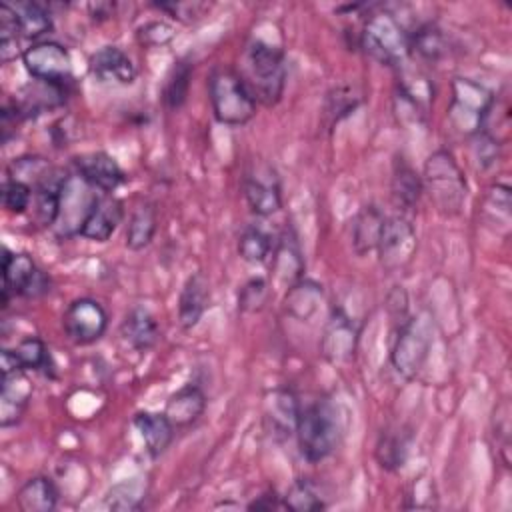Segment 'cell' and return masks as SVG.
I'll use <instances>...</instances> for the list:
<instances>
[{
	"mask_svg": "<svg viewBox=\"0 0 512 512\" xmlns=\"http://www.w3.org/2000/svg\"><path fill=\"white\" fill-rule=\"evenodd\" d=\"M236 72L258 104L274 106L280 102L288 74L282 48L262 38H252L244 46Z\"/></svg>",
	"mask_w": 512,
	"mask_h": 512,
	"instance_id": "6da1fadb",
	"label": "cell"
},
{
	"mask_svg": "<svg viewBox=\"0 0 512 512\" xmlns=\"http://www.w3.org/2000/svg\"><path fill=\"white\" fill-rule=\"evenodd\" d=\"M294 436L298 452L306 462L318 464L328 458L340 444L342 436L336 404L328 398H316L300 406Z\"/></svg>",
	"mask_w": 512,
	"mask_h": 512,
	"instance_id": "7a4b0ae2",
	"label": "cell"
},
{
	"mask_svg": "<svg viewBox=\"0 0 512 512\" xmlns=\"http://www.w3.org/2000/svg\"><path fill=\"white\" fill-rule=\"evenodd\" d=\"M422 186L428 192L436 210L444 216H454L462 210L468 194L466 178L452 152L440 148L424 162Z\"/></svg>",
	"mask_w": 512,
	"mask_h": 512,
	"instance_id": "3957f363",
	"label": "cell"
},
{
	"mask_svg": "<svg viewBox=\"0 0 512 512\" xmlns=\"http://www.w3.org/2000/svg\"><path fill=\"white\" fill-rule=\"evenodd\" d=\"M208 100L214 118L226 126H244L256 116L258 102L236 70L216 66L208 76Z\"/></svg>",
	"mask_w": 512,
	"mask_h": 512,
	"instance_id": "277c9868",
	"label": "cell"
},
{
	"mask_svg": "<svg viewBox=\"0 0 512 512\" xmlns=\"http://www.w3.org/2000/svg\"><path fill=\"white\" fill-rule=\"evenodd\" d=\"M358 46L390 68H400L410 56L408 32L390 12H374L366 18L362 32H358Z\"/></svg>",
	"mask_w": 512,
	"mask_h": 512,
	"instance_id": "5b68a950",
	"label": "cell"
},
{
	"mask_svg": "<svg viewBox=\"0 0 512 512\" xmlns=\"http://www.w3.org/2000/svg\"><path fill=\"white\" fill-rule=\"evenodd\" d=\"M434 340V324L426 314L408 316L396 332L390 362L398 376L412 380L424 366Z\"/></svg>",
	"mask_w": 512,
	"mask_h": 512,
	"instance_id": "8992f818",
	"label": "cell"
},
{
	"mask_svg": "<svg viewBox=\"0 0 512 512\" xmlns=\"http://www.w3.org/2000/svg\"><path fill=\"white\" fill-rule=\"evenodd\" d=\"M496 96L484 84L470 78L452 80V100L448 104V122L460 134L472 138L486 126Z\"/></svg>",
	"mask_w": 512,
	"mask_h": 512,
	"instance_id": "52a82bcc",
	"label": "cell"
},
{
	"mask_svg": "<svg viewBox=\"0 0 512 512\" xmlns=\"http://www.w3.org/2000/svg\"><path fill=\"white\" fill-rule=\"evenodd\" d=\"M50 276L36 266L30 254L10 252L4 248L2 256V308H8L10 298L36 300L50 292Z\"/></svg>",
	"mask_w": 512,
	"mask_h": 512,
	"instance_id": "ba28073f",
	"label": "cell"
},
{
	"mask_svg": "<svg viewBox=\"0 0 512 512\" xmlns=\"http://www.w3.org/2000/svg\"><path fill=\"white\" fill-rule=\"evenodd\" d=\"M22 64L34 80L70 86L74 76L72 56L66 46L54 40L32 42L22 54Z\"/></svg>",
	"mask_w": 512,
	"mask_h": 512,
	"instance_id": "9c48e42d",
	"label": "cell"
},
{
	"mask_svg": "<svg viewBox=\"0 0 512 512\" xmlns=\"http://www.w3.org/2000/svg\"><path fill=\"white\" fill-rule=\"evenodd\" d=\"M62 330L66 338L76 346L94 344L108 330V312L94 298H76L62 314Z\"/></svg>",
	"mask_w": 512,
	"mask_h": 512,
	"instance_id": "30bf717a",
	"label": "cell"
},
{
	"mask_svg": "<svg viewBox=\"0 0 512 512\" xmlns=\"http://www.w3.org/2000/svg\"><path fill=\"white\" fill-rule=\"evenodd\" d=\"M244 200L252 214L266 218L282 208V186L274 166L266 162H254L242 180Z\"/></svg>",
	"mask_w": 512,
	"mask_h": 512,
	"instance_id": "8fae6325",
	"label": "cell"
},
{
	"mask_svg": "<svg viewBox=\"0 0 512 512\" xmlns=\"http://www.w3.org/2000/svg\"><path fill=\"white\" fill-rule=\"evenodd\" d=\"M98 190H94L90 184H86L78 174H70L64 182L62 196H60V210L56 218V234L70 238L80 236V228L98 198Z\"/></svg>",
	"mask_w": 512,
	"mask_h": 512,
	"instance_id": "7c38bea8",
	"label": "cell"
},
{
	"mask_svg": "<svg viewBox=\"0 0 512 512\" xmlns=\"http://www.w3.org/2000/svg\"><path fill=\"white\" fill-rule=\"evenodd\" d=\"M360 330L354 320L342 310L334 308L324 324L320 336V352L330 364H346L354 358Z\"/></svg>",
	"mask_w": 512,
	"mask_h": 512,
	"instance_id": "4fadbf2b",
	"label": "cell"
},
{
	"mask_svg": "<svg viewBox=\"0 0 512 512\" xmlns=\"http://www.w3.org/2000/svg\"><path fill=\"white\" fill-rule=\"evenodd\" d=\"M376 250L380 264L386 270L402 268L416 250L414 226L402 216H386Z\"/></svg>",
	"mask_w": 512,
	"mask_h": 512,
	"instance_id": "5bb4252c",
	"label": "cell"
},
{
	"mask_svg": "<svg viewBox=\"0 0 512 512\" xmlns=\"http://www.w3.org/2000/svg\"><path fill=\"white\" fill-rule=\"evenodd\" d=\"M74 174L102 194H112L126 182V172L108 152H84L72 158Z\"/></svg>",
	"mask_w": 512,
	"mask_h": 512,
	"instance_id": "9a60e30c",
	"label": "cell"
},
{
	"mask_svg": "<svg viewBox=\"0 0 512 512\" xmlns=\"http://www.w3.org/2000/svg\"><path fill=\"white\" fill-rule=\"evenodd\" d=\"M124 218V204L112 194H98L82 228L80 236L92 242H106L112 238Z\"/></svg>",
	"mask_w": 512,
	"mask_h": 512,
	"instance_id": "2e32d148",
	"label": "cell"
},
{
	"mask_svg": "<svg viewBox=\"0 0 512 512\" xmlns=\"http://www.w3.org/2000/svg\"><path fill=\"white\" fill-rule=\"evenodd\" d=\"M90 74L102 84L128 86L136 80L132 58L118 46H102L88 58Z\"/></svg>",
	"mask_w": 512,
	"mask_h": 512,
	"instance_id": "e0dca14e",
	"label": "cell"
},
{
	"mask_svg": "<svg viewBox=\"0 0 512 512\" xmlns=\"http://www.w3.org/2000/svg\"><path fill=\"white\" fill-rule=\"evenodd\" d=\"M32 398V384L26 376V370H16L2 374L0 388V426L10 428L16 426Z\"/></svg>",
	"mask_w": 512,
	"mask_h": 512,
	"instance_id": "ac0fdd59",
	"label": "cell"
},
{
	"mask_svg": "<svg viewBox=\"0 0 512 512\" xmlns=\"http://www.w3.org/2000/svg\"><path fill=\"white\" fill-rule=\"evenodd\" d=\"M210 306V282L208 276L198 270L192 272L178 294V322L184 330L194 328Z\"/></svg>",
	"mask_w": 512,
	"mask_h": 512,
	"instance_id": "d6986e66",
	"label": "cell"
},
{
	"mask_svg": "<svg viewBox=\"0 0 512 512\" xmlns=\"http://www.w3.org/2000/svg\"><path fill=\"white\" fill-rule=\"evenodd\" d=\"M206 404H208V400H206L204 390L198 384L188 382L168 396L164 414L174 424V428L180 430V428H188L194 422H198L206 410Z\"/></svg>",
	"mask_w": 512,
	"mask_h": 512,
	"instance_id": "ffe728a7",
	"label": "cell"
},
{
	"mask_svg": "<svg viewBox=\"0 0 512 512\" xmlns=\"http://www.w3.org/2000/svg\"><path fill=\"white\" fill-rule=\"evenodd\" d=\"M132 424L138 430L150 458H160L170 448L176 434L174 424L168 420L164 412H136Z\"/></svg>",
	"mask_w": 512,
	"mask_h": 512,
	"instance_id": "44dd1931",
	"label": "cell"
},
{
	"mask_svg": "<svg viewBox=\"0 0 512 512\" xmlns=\"http://www.w3.org/2000/svg\"><path fill=\"white\" fill-rule=\"evenodd\" d=\"M68 174L52 168L32 190V208H34V220L44 228H54L58 210H60V196Z\"/></svg>",
	"mask_w": 512,
	"mask_h": 512,
	"instance_id": "7402d4cb",
	"label": "cell"
},
{
	"mask_svg": "<svg viewBox=\"0 0 512 512\" xmlns=\"http://www.w3.org/2000/svg\"><path fill=\"white\" fill-rule=\"evenodd\" d=\"M120 336L136 352H148L160 340V326L150 310L134 306L126 312L120 324Z\"/></svg>",
	"mask_w": 512,
	"mask_h": 512,
	"instance_id": "603a6c76",
	"label": "cell"
},
{
	"mask_svg": "<svg viewBox=\"0 0 512 512\" xmlns=\"http://www.w3.org/2000/svg\"><path fill=\"white\" fill-rule=\"evenodd\" d=\"M324 300V288L308 278H300L286 288L284 310L288 316L300 322H308L320 308Z\"/></svg>",
	"mask_w": 512,
	"mask_h": 512,
	"instance_id": "cb8c5ba5",
	"label": "cell"
},
{
	"mask_svg": "<svg viewBox=\"0 0 512 512\" xmlns=\"http://www.w3.org/2000/svg\"><path fill=\"white\" fill-rule=\"evenodd\" d=\"M60 492L50 476H32L16 492L20 512H52L58 506Z\"/></svg>",
	"mask_w": 512,
	"mask_h": 512,
	"instance_id": "d4e9b609",
	"label": "cell"
},
{
	"mask_svg": "<svg viewBox=\"0 0 512 512\" xmlns=\"http://www.w3.org/2000/svg\"><path fill=\"white\" fill-rule=\"evenodd\" d=\"M68 96V86L64 84H52V82H42V80H32L22 90V98L16 100L24 118L42 114L44 110L58 108L66 102Z\"/></svg>",
	"mask_w": 512,
	"mask_h": 512,
	"instance_id": "484cf974",
	"label": "cell"
},
{
	"mask_svg": "<svg viewBox=\"0 0 512 512\" xmlns=\"http://www.w3.org/2000/svg\"><path fill=\"white\" fill-rule=\"evenodd\" d=\"M384 220L386 216L376 204H366L360 208L352 222V248L358 256L376 250Z\"/></svg>",
	"mask_w": 512,
	"mask_h": 512,
	"instance_id": "4316f807",
	"label": "cell"
},
{
	"mask_svg": "<svg viewBox=\"0 0 512 512\" xmlns=\"http://www.w3.org/2000/svg\"><path fill=\"white\" fill-rule=\"evenodd\" d=\"M390 190L394 204L402 210H412L418 204L420 194L424 192L422 176L406 162L404 156H398L394 160Z\"/></svg>",
	"mask_w": 512,
	"mask_h": 512,
	"instance_id": "83f0119b",
	"label": "cell"
},
{
	"mask_svg": "<svg viewBox=\"0 0 512 512\" xmlns=\"http://www.w3.org/2000/svg\"><path fill=\"white\" fill-rule=\"evenodd\" d=\"M274 258V272L280 280H286L288 286L302 278L304 272V258L298 246V238L292 230H286L280 240L274 244L272 250Z\"/></svg>",
	"mask_w": 512,
	"mask_h": 512,
	"instance_id": "f1b7e54d",
	"label": "cell"
},
{
	"mask_svg": "<svg viewBox=\"0 0 512 512\" xmlns=\"http://www.w3.org/2000/svg\"><path fill=\"white\" fill-rule=\"evenodd\" d=\"M158 230V210L152 202H144L134 208L128 226H126V248L132 252H140L150 246Z\"/></svg>",
	"mask_w": 512,
	"mask_h": 512,
	"instance_id": "f546056e",
	"label": "cell"
},
{
	"mask_svg": "<svg viewBox=\"0 0 512 512\" xmlns=\"http://www.w3.org/2000/svg\"><path fill=\"white\" fill-rule=\"evenodd\" d=\"M192 72H194V64L188 58H180L172 64V68L168 70L164 84H162V104L166 110L176 112L180 110L186 100H188V92H190V82H192Z\"/></svg>",
	"mask_w": 512,
	"mask_h": 512,
	"instance_id": "4dcf8cb0",
	"label": "cell"
},
{
	"mask_svg": "<svg viewBox=\"0 0 512 512\" xmlns=\"http://www.w3.org/2000/svg\"><path fill=\"white\" fill-rule=\"evenodd\" d=\"M300 406L302 404L298 402V398L292 390L280 388V390L272 392V396L268 400L266 420L272 422L274 434H282V436H292L294 434V426H296Z\"/></svg>",
	"mask_w": 512,
	"mask_h": 512,
	"instance_id": "1f68e13d",
	"label": "cell"
},
{
	"mask_svg": "<svg viewBox=\"0 0 512 512\" xmlns=\"http://www.w3.org/2000/svg\"><path fill=\"white\" fill-rule=\"evenodd\" d=\"M408 448H410V434L402 432L400 428H386L380 432L376 446H374V456L376 462L380 464V468L394 472L398 470L408 456Z\"/></svg>",
	"mask_w": 512,
	"mask_h": 512,
	"instance_id": "d6a6232c",
	"label": "cell"
},
{
	"mask_svg": "<svg viewBox=\"0 0 512 512\" xmlns=\"http://www.w3.org/2000/svg\"><path fill=\"white\" fill-rule=\"evenodd\" d=\"M14 10H16L18 28H20L22 38L40 42V38L54 28L50 10L40 2H34V0L16 2Z\"/></svg>",
	"mask_w": 512,
	"mask_h": 512,
	"instance_id": "836d02e7",
	"label": "cell"
},
{
	"mask_svg": "<svg viewBox=\"0 0 512 512\" xmlns=\"http://www.w3.org/2000/svg\"><path fill=\"white\" fill-rule=\"evenodd\" d=\"M408 42H410V54L414 52L428 62H436L448 52L446 36L434 22H424L416 26L412 32H408Z\"/></svg>",
	"mask_w": 512,
	"mask_h": 512,
	"instance_id": "e575fe53",
	"label": "cell"
},
{
	"mask_svg": "<svg viewBox=\"0 0 512 512\" xmlns=\"http://www.w3.org/2000/svg\"><path fill=\"white\" fill-rule=\"evenodd\" d=\"M282 506L292 512H318L326 508V502L320 488L310 478H298L282 496Z\"/></svg>",
	"mask_w": 512,
	"mask_h": 512,
	"instance_id": "d590c367",
	"label": "cell"
},
{
	"mask_svg": "<svg viewBox=\"0 0 512 512\" xmlns=\"http://www.w3.org/2000/svg\"><path fill=\"white\" fill-rule=\"evenodd\" d=\"M18 366L22 370H34V372H46L52 368V358L46 342L40 336H26L12 348Z\"/></svg>",
	"mask_w": 512,
	"mask_h": 512,
	"instance_id": "8d00e7d4",
	"label": "cell"
},
{
	"mask_svg": "<svg viewBox=\"0 0 512 512\" xmlns=\"http://www.w3.org/2000/svg\"><path fill=\"white\" fill-rule=\"evenodd\" d=\"M274 242L268 232L258 226H248L238 238V254L248 264H262L272 256Z\"/></svg>",
	"mask_w": 512,
	"mask_h": 512,
	"instance_id": "74e56055",
	"label": "cell"
},
{
	"mask_svg": "<svg viewBox=\"0 0 512 512\" xmlns=\"http://www.w3.org/2000/svg\"><path fill=\"white\" fill-rule=\"evenodd\" d=\"M18 18L12 4H0V62L6 64L18 56Z\"/></svg>",
	"mask_w": 512,
	"mask_h": 512,
	"instance_id": "f35d334b",
	"label": "cell"
},
{
	"mask_svg": "<svg viewBox=\"0 0 512 512\" xmlns=\"http://www.w3.org/2000/svg\"><path fill=\"white\" fill-rule=\"evenodd\" d=\"M50 164L46 158L42 156H20V158H14L8 166V178H14V180H20V182H26L28 186H36L48 172H50Z\"/></svg>",
	"mask_w": 512,
	"mask_h": 512,
	"instance_id": "ab89813d",
	"label": "cell"
},
{
	"mask_svg": "<svg viewBox=\"0 0 512 512\" xmlns=\"http://www.w3.org/2000/svg\"><path fill=\"white\" fill-rule=\"evenodd\" d=\"M34 198V190L32 186H28L26 182L14 180V178H6L2 184V206L6 208V212L10 214H24Z\"/></svg>",
	"mask_w": 512,
	"mask_h": 512,
	"instance_id": "60d3db41",
	"label": "cell"
},
{
	"mask_svg": "<svg viewBox=\"0 0 512 512\" xmlns=\"http://www.w3.org/2000/svg\"><path fill=\"white\" fill-rule=\"evenodd\" d=\"M144 488L136 482H122V484H116L106 500H104V506L110 508V510H136L140 508V504L144 502Z\"/></svg>",
	"mask_w": 512,
	"mask_h": 512,
	"instance_id": "b9f144b4",
	"label": "cell"
},
{
	"mask_svg": "<svg viewBox=\"0 0 512 512\" xmlns=\"http://www.w3.org/2000/svg\"><path fill=\"white\" fill-rule=\"evenodd\" d=\"M266 300H268V284L260 276L246 280L238 290V308L242 312H260Z\"/></svg>",
	"mask_w": 512,
	"mask_h": 512,
	"instance_id": "7bdbcfd3",
	"label": "cell"
},
{
	"mask_svg": "<svg viewBox=\"0 0 512 512\" xmlns=\"http://www.w3.org/2000/svg\"><path fill=\"white\" fill-rule=\"evenodd\" d=\"M360 104V96L354 94L352 88H334L326 98V114L332 116V122L348 116Z\"/></svg>",
	"mask_w": 512,
	"mask_h": 512,
	"instance_id": "ee69618b",
	"label": "cell"
},
{
	"mask_svg": "<svg viewBox=\"0 0 512 512\" xmlns=\"http://www.w3.org/2000/svg\"><path fill=\"white\" fill-rule=\"evenodd\" d=\"M136 38L146 48L164 46L174 38V28L164 20H152V22H146L144 26L138 28Z\"/></svg>",
	"mask_w": 512,
	"mask_h": 512,
	"instance_id": "f6af8a7d",
	"label": "cell"
},
{
	"mask_svg": "<svg viewBox=\"0 0 512 512\" xmlns=\"http://www.w3.org/2000/svg\"><path fill=\"white\" fill-rule=\"evenodd\" d=\"M470 140H472L474 158L480 162V168L492 166L498 158V152H500V140L494 134L486 132V130L476 132Z\"/></svg>",
	"mask_w": 512,
	"mask_h": 512,
	"instance_id": "bcb514c9",
	"label": "cell"
},
{
	"mask_svg": "<svg viewBox=\"0 0 512 512\" xmlns=\"http://www.w3.org/2000/svg\"><path fill=\"white\" fill-rule=\"evenodd\" d=\"M154 8H158L160 12H166L170 18L178 22L190 24L202 18L210 6L204 2H160V4H154Z\"/></svg>",
	"mask_w": 512,
	"mask_h": 512,
	"instance_id": "7dc6e473",
	"label": "cell"
},
{
	"mask_svg": "<svg viewBox=\"0 0 512 512\" xmlns=\"http://www.w3.org/2000/svg\"><path fill=\"white\" fill-rule=\"evenodd\" d=\"M24 120V114L18 106L16 100H6L0 112V132H2V142H8V138L16 132V126Z\"/></svg>",
	"mask_w": 512,
	"mask_h": 512,
	"instance_id": "c3c4849f",
	"label": "cell"
},
{
	"mask_svg": "<svg viewBox=\"0 0 512 512\" xmlns=\"http://www.w3.org/2000/svg\"><path fill=\"white\" fill-rule=\"evenodd\" d=\"M248 510H272V508H284L282 506V496H276V490H268L260 496H256L252 502L246 506Z\"/></svg>",
	"mask_w": 512,
	"mask_h": 512,
	"instance_id": "681fc988",
	"label": "cell"
}]
</instances>
